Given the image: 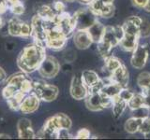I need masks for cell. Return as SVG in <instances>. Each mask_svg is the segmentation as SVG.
I'll return each instance as SVG.
<instances>
[{"instance_id": "obj_32", "label": "cell", "mask_w": 150, "mask_h": 140, "mask_svg": "<svg viewBox=\"0 0 150 140\" xmlns=\"http://www.w3.org/2000/svg\"><path fill=\"white\" fill-rule=\"evenodd\" d=\"M133 94H134V92L128 90L127 87H126V88H122V90L120 91L118 95H119V97L121 98V99H123L124 101H126L127 103H128L130 100V98L133 96Z\"/></svg>"}, {"instance_id": "obj_20", "label": "cell", "mask_w": 150, "mask_h": 140, "mask_svg": "<svg viewBox=\"0 0 150 140\" xmlns=\"http://www.w3.org/2000/svg\"><path fill=\"white\" fill-rule=\"evenodd\" d=\"M128 103L124 101L123 99H121L119 95H116L114 97V104H112V115L115 118H119V117L123 114V112L125 111Z\"/></svg>"}, {"instance_id": "obj_29", "label": "cell", "mask_w": 150, "mask_h": 140, "mask_svg": "<svg viewBox=\"0 0 150 140\" xmlns=\"http://www.w3.org/2000/svg\"><path fill=\"white\" fill-rule=\"evenodd\" d=\"M115 11V8L114 6V4H105L104 6H103L102 9H101L100 17L111 18V17L114 16Z\"/></svg>"}, {"instance_id": "obj_6", "label": "cell", "mask_w": 150, "mask_h": 140, "mask_svg": "<svg viewBox=\"0 0 150 140\" xmlns=\"http://www.w3.org/2000/svg\"><path fill=\"white\" fill-rule=\"evenodd\" d=\"M124 36V30L122 26H105L102 40L109 43L112 48L118 46Z\"/></svg>"}, {"instance_id": "obj_37", "label": "cell", "mask_w": 150, "mask_h": 140, "mask_svg": "<svg viewBox=\"0 0 150 140\" xmlns=\"http://www.w3.org/2000/svg\"><path fill=\"white\" fill-rule=\"evenodd\" d=\"M143 94L146 98V102L150 106V85L147 88H145L144 90H143Z\"/></svg>"}, {"instance_id": "obj_30", "label": "cell", "mask_w": 150, "mask_h": 140, "mask_svg": "<svg viewBox=\"0 0 150 140\" xmlns=\"http://www.w3.org/2000/svg\"><path fill=\"white\" fill-rule=\"evenodd\" d=\"M139 132L144 135H147L150 134V117H147V118H144L142 120L139 127Z\"/></svg>"}, {"instance_id": "obj_40", "label": "cell", "mask_w": 150, "mask_h": 140, "mask_svg": "<svg viewBox=\"0 0 150 140\" xmlns=\"http://www.w3.org/2000/svg\"><path fill=\"white\" fill-rule=\"evenodd\" d=\"M144 10L145 11H147V12H150V0H148V2H147V4H146V6L144 7Z\"/></svg>"}, {"instance_id": "obj_34", "label": "cell", "mask_w": 150, "mask_h": 140, "mask_svg": "<svg viewBox=\"0 0 150 140\" xmlns=\"http://www.w3.org/2000/svg\"><path fill=\"white\" fill-rule=\"evenodd\" d=\"M65 4L63 2H61V1H55L54 3V6H53V9L54 10V12L56 14H61V13H63L65 12Z\"/></svg>"}, {"instance_id": "obj_2", "label": "cell", "mask_w": 150, "mask_h": 140, "mask_svg": "<svg viewBox=\"0 0 150 140\" xmlns=\"http://www.w3.org/2000/svg\"><path fill=\"white\" fill-rule=\"evenodd\" d=\"M71 127V120L65 114H56L46 120L43 128L40 131V137L58 138L61 130H69Z\"/></svg>"}, {"instance_id": "obj_5", "label": "cell", "mask_w": 150, "mask_h": 140, "mask_svg": "<svg viewBox=\"0 0 150 140\" xmlns=\"http://www.w3.org/2000/svg\"><path fill=\"white\" fill-rule=\"evenodd\" d=\"M148 49L145 45L138 44L136 49L132 51L130 64L136 69H142L146 64L148 59Z\"/></svg>"}, {"instance_id": "obj_18", "label": "cell", "mask_w": 150, "mask_h": 140, "mask_svg": "<svg viewBox=\"0 0 150 140\" xmlns=\"http://www.w3.org/2000/svg\"><path fill=\"white\" fill-rule=\"evenodd\" d=\"M81 77H82L84 85L87 87V89L90 88L93 85H95V84L100 81V76H98L95 71H93V70H90V69L83 71Z\"/></svg>"}, {"instance_id": "obj_4", "label": "cell", "mask_w": 150, "mask_h": 140, "mask_svg": "<svg viewBox=\"0 0 150 140\" xmlns=\"http://www.w3.org/2000/svg\"><path fill=\"white\" fill-rule=\"evenodd\" d=\"M38 70H39L40 75L42 77L48 78H54L60 70V64L54 57L46 56Z\"/></svg>"}, {"instance_id": "obj_35", "label": "cell", "mask_w": 150, "mask_h": 140, "mask_svg": "<svg viewBox=\"0 0 150 140\" xmlns=\"http://www.w3.org/2000/svg\"><path fill=\"white\" fill-rule=\"evenodd\" d=\"M147 2H148V0H131V3H132L134 7L138 8H142V9H144V7L146 6Z\"/></svg>"}, {"instance_id": "obj_22", "label": "cell", "mask_w": 150, "mask_h": 140, "mask_svg": "<svg viewBox=\"0 0 150 140\" xmlns=\"http://www.w3.org/2000/svg\"><path fill=\"white\" fill-rule=\"evenodd\" d=\"M144 105H148V104L146 102V98H145V96L143 93H134L133 96L128 102V106L130 108V110L136 109Z\"/></svg>"}, {"instance_id": "obj_7", "label": "cell", "mask_w": 150, "mask_h": 140, "mask_svg": "<svg viewBox=\"0 0 150 140\" xmlns=\"http://www.w3.org/2000/svg\"><path fill=\"white\" fill-rule=\"evenodd\" d=\"M70 94L76 100L86 99L88 95L87 87L84 85L82 77H73L70 83Z\"/></svg>"}, {"instance_id": "obj_36", "label": "cell", "mask_w": 150, "mask_h": 140, "mask_svg": "<svg viewBox=\"0 0 150 140\" xmlns=\"http://www.w3.org/2000/svg\"><path fill=\"white\" fill-rule=\"evenodd\" d=\"M8 7V2L7 0H0V15L7 11Z\"/></svg>"}, {"instance_id": "obj_42", "label": "cell", "mask_w": 150, "mask_h": 140, "mask_svg": "<svg viewBox=\"0 0 150 140\" xmlns=\"http://www.w3.org/2000/svg\"><path fill=\"white\" fill-rule=\"evenodd\" d=\"M4 23H5V22H4V20H3V18L0 16V28H1L3 25H4Z\"/></svg>"}, {"instance_id": "obj_31", "label": "cell", "mask_w": 150, "mask_h": 140, "mask_svg": "<svg viewBox=\"0 0 150 140\" xmlns=\"http://www.w3.org/2000/svg\"><path fill=\"white\" fill-rule=\"evenodd\" d=\"M11 10L14 15H22L25 12V7L20 1H18L11 5Z\"/></svg>"}, {"instance_id": "obj_15", "label": "cell", "mask_w": 150, "mask_h": 140, "mask_svg": "<svg viewBox=\"0 0 150 140\" xmlns=\"http://www.w3.org/2000/svg\"><path fill=\"white\" fill-rule=\"evenodd\" d=\"M103 81H104V86L102 87L100 92L112 98L118 95L122 88H123L120 84L112 81L110 78H108L107 79H103Z\"/></svg>"}, {"instance_id": "obj_26", "label": "cell", "mask_w": 150, "mask_h": 140, "mask_svg": "<svg viewBox=\"0 0 150 140\" xmlns=\"http://www.w3.org/2000/svg\"><path fill=\"white\" fill-rule=\"evenodd\" d=\"M98 44V52H100V54L102 56L103 58L106 59L108 58L109 56H111V52H112V50L114 49L109 44V43H107V42L105 41H100Z\"/></svg>"}, {"instance_id": "obj_12", "label": "cell", "mask_w": 150, "mask_h": 140, "mask_svg": "<svg viewBox=\"0 0 150 140\" xmlns=\"http://www.w3.org/2000/svg\"><path fill=\"white\" fill-rule=\"evenodd\" d=\"M86 106L91 111H101L104 109L102 103V93L96 92V93H89L86 99Z\"/></svg>"}, {"instance_id": "obj_8", "label": "cell", "mask_w": 150, "mask_h": 140, "mask_svg": "<svg viewBox=\"0 0 150 140\" xmlns=\"http://www.w3.org/2000/svg\"><path fill=\"white\" fill-rule=\"evenodd\" d=\"M75 15L77 17V27L79 29H87L97 20L95 15L90 11L89 8L79 9L78 11L75 12Z\"/></svg>"}, {"instance_id": "obj_23", "label": "cell", "mask_w": 150, "mask_h": 140, "mask_svg": "<svg viewBox=\"0 0 150 140\" xmlns=\"http://www.w3.org/2000/svg\"><path fill=\"white\" fill-rule=\"evenodd\" d=\"M141 121H142V119L134 118V117H131V118L128 119L124 125L126 132H128L129 134H131L139 132Z\"/></svg>"}, {"instance_id": "obj_28", "label": "cell", "mask_w": 150, "mask_h": 140, "mask_svg": "<svg viewBox=\"0 0 150 140\" xmlns=\"http://www.w3.org/2000/svg\"><path fill=\"white\" fill-rule=\"evenodd\" d=\"M140 37H148L150 36V22L143 19L139 27Z\"/></svg>"}, {"instance_id": "obj_24", "label": "cell", "mask_w": 150, "mask_h": 140, "mask_svg": "<svg viewBox=\"0 0 150 140\" xmlns=\"http://www.w3.org/2000/svg\"><path fill=\"white\" fill-rule=\"evenodd\" d=\"M122 64H123L122 61L119 58L115 57V56L111 55L108 58L105 59V67L110 73L114 72L115 69L120 67Z\"/></svg>"}, {"instance_id": "obj_19", "label": "cell", "mask_w": 150, "mask_h": 140, "mask_svg": "<svg viewBox=\"0 0 150 140\" xmlns=\"http://www.w3.org/2000/svg\"><path fill=\"white\" fill-rule=\"evenodd\" d=\"M23 24V22L16 17L11 19L8 24V30L9 35H11L13 36H22Z\"/></svg>"}, {"instance_id": "obj_16", "label": "cell", "mask_w": 150, "mask_h": 140, "mask_svg": "<svg viewBox=\"0 0 150 140\" xmlns=\"http://www.w3.org/2000/svg\"><path fill=\"white\" fill-rule=\"evenodd\" d=\"M87 31L93 40V43H98V42L102 40V37L105 31V26L100 22L96 20L87 28Z\"/></svg>"}, {"instance_id": "obj_21", "label": "cell", "mask_w": 150, "mask_h": 140, "mask_svg": "<svg viewBox=\"0 0 150 140\" xmlns=\"http://www.w3.org/2000/svg\"><path fill=\"white\" fill-rule=\"evenodd\" d=\"M28 94V93H25L23 92H18L17 93H15L13 96H11V98L7 99V102L11 107L13 110H19L20 109V106L22 104V102L25 99V97Z\"/></svg>"}, {"instance_id": "obj_27", "label": "cell", "mask_w": 150, "mask_h": 140, "mask_svg": "<svg viewBox=\"0 0 150 140\" xmlns=\"http://www.w3.org/2000/svg\"><path fill=\"white\" fill-rule=\"evenodd\" d=\"M137 84L142 90L147 88L150 85V73L147 71L140 73L137 78Z\"/></svg>"}, {"instance_id": "obj_17", "label": "cell", "mask_w": 150, "mask_h": 140, "mask_svg": "<svg viewBox=\"0 0 150 140\" xmlns=\"http://www.w3.org/2000/svg\"><path fill=\"white\" fill-rule=\"evenodd\" d=\"M139 38H140L139 36L124 34V36H123V38L121 39L119 46L121 47V49L124 50L125 51L132 52L139 44Z\"/></svg>"}, {"instance_id": "obj_9", "label": "cell", "mask_w": 150, "mask_h": 140, "mask_svg": "<svg viewBox=\"0 0 150 140\" xmlns=\"http://www.w3.org/2000/svg\"><path fill=\"white\" fill-rule=\"evenodd\" d=\"M39 106H40V98L34 92L31 93L29 92L22 102L19 110L25 114H29L35 112L39 108Z\"/></svg>"}, {"instance_id": "obj_10", "label": "cell", "mask_w": 150, "mask_h": 140, "mask_svg": "<svg viewBox=\"0 0 150 140\" xmlns=\"http://www.w3.org/2000/svg\"><path fill=\"white\" fill-rule=\"evenodd\" d=\"M73 41L75 46L79 50L88 49L93 43V40L90 35H89L87 29H78V31L75 32L74 34Z\"/></svg>"}, {"instance_id": "obj_39", "label": "cell", "mask_w": 150, "mask_h": 140, "mask_svg": "<svg viewBox=\"0 0 150 140\" xmlns=\"http://www.w3.org/2000/svg\"><path fill=\"white\" fill-rule=\"evenodd\" d=\"M77 1H79L80 3H82V4H86V5H89L90 4L93 0H77Z\"/></svg>"}, {"instance_id": "obj_41", "label": "cell", "mask_w": 150, "mask_h": 140, "mask_svg": "<svg viewBox=\"0 0 150 140\" xmlns=\"http://www.w3.org/2000/svg\"><path fill=\"white\" fill-rule=\"evenodd\" d=\"M100 1H102L103 3H105V4H112L114 0H100Z\"/></svg>"}, {"instance_id": "obj_38", "label": "cell", "mask_w": 150, "mask_h": 140, "mask_svg": "<svg viewBox=\"0 0 150 140\" xmlns=\"http://www.w3.org/2000/svg\"><path fill=\"white\" fill-rule=\"evenodd\" d=\"M6 78H7V76H6V73H5L4 70H3L1 67H0V82L4 81L5 79H6Z\"/></svg>"}, {"instance_id": "obj_25", "label": "cell", "mask_w": 150, "mask_h": 140, "mask_svg": "<svg viewBox=\"0 0 150 140\" xmlns=\"http://www.w3.org/2000/svg\"><path fill=\"white\" fill-rule=\"evenodd\" d=\"M149 114H150V106L148 105H144L136 109L131 110V117L142 119V120L149 117Z\"/></svg>"}, {"instance_id": "obj_45", "label": "cell", "mask_w": 150, "mask_h": 140, "mask_svg": "<svg viewBox=\"0 0 150 140\" xmlns=\"http://www.w3.org/2000/svg\"><path fill=\"white\" fill-rule=\"evenodd\" d=\"M66 2H74V1H76V0H65Z\"/></svg>"}, {"instance_id": "obj_44", "label": "cell", "mask_w": 150, "mask_h": 140, "mask_svg": "<svg viewBox=\"0 0 150 140\" xmlns=\"http://www.w3.org/2000/svg\"><path fill=\"white\" fill-rule=\"evenodd\" d=\"M0 138H8V135H7V134H0Z\"/></svg>"}, {"instance_id": "obj_1", "label": "cell", "mask_w": 150, "mask_h": 140, "mask_svg": "<svg viewBox=\"0 0 150 140\" xmlns=\"http://www.w3.org/2000/svg\"><path fill=\"white\" fill-rule=\"evenodd\" d=\"M46 57L45 47L38 43L27 45L17 60V64L23 72L32 73L39 69L42 61Z\"/></svg>"}, {"instance_id": "obj_43", "label": "cell", "mask_w": 150, "mask_h": 140, "mask_svg": "<svg viewBox=\"0 0 150 140\" xmlns=\"http://www.w3.org/2000/svg\"><path fill=\"white\" fill-rule=\"evenodd\" d=\"M7 1L8 2L9 5H11L13 3H15V2H18V1H20V0H7Z\"/></svg>"}, {"instance_id": "obj_3", "label": "cell", "mask_w": 150, "mask_h": 140, "mask_svg": "<svg viewBox=\"0 0 150 140\" xmlns=\"http://www.w3.org/2000/svg\"><path fill=\"white\" fill-rule=\"evenodd\" d=\"M33 92L40 98V100L51 102L56 99L58 95V88L44 81L33 82Z\"/></svg>"}, {"instance_id": "obj_11", "label": "cell", "mask_w": 150, "mask_h": 140, "mask_svg": "<svg viewBox=\"0 0 150 140\" xmlns=\"http://www.w3.org/2000/svg\"><path fill=\"white\" fill-rule=\"evenodd\" d=\"M142 18L138 16H130L129 17L122 25L124 30V34L132 35V36H139V27L141 22H142Z\"/></svg>"}, {"instance_id": "obj_33", "label": "cell", "mask_w": 150, "mask_h": 140, "mask_svg": "<svg viewBox=\"0 0 150 140\" xmlns=\"http://www.w3.org/2000/svg\"><path fill=\"white\" fill-rule=\"evenodd\" d=\"M75 138L76 139H88L90 138V131L88 129H81L79 130L76 135H75Z\"/></svg>"}, {"instance_id": "obj_13", "label": "cell", "mask_w": 150, "mask_h": 140, "mask_svg": "<svg viewBox=\"0 0 150 140\" xmlns=\"http://www.w3.org/2000/svg\"><path fill=\"white\" fill-rule=\"evenodd\" d=\"M17 129H18L19 137L20 138L30 139L35 137V133L32 129L31 121L26 118L21 119L18 121Z\"/></svg>"}, {"instance_id": "obj_14", "label": "cell", "mask_w": 150, "mask_h": 140, "mask_svg": "<svg viewBox=\"0 0 150 140\" xmlns=\"http://www.w3.org/2000/svg\"><path fill=\"white\" fill-rule=\"evenodd\" d=\"M110 78L112 81L120 84L123 88H126L127 86H128V83H129V71H128V69H127V67L124 64H122L120 67H118L117 69H115L114 72L111 73Z\"/></svg>"}]
</instances>
